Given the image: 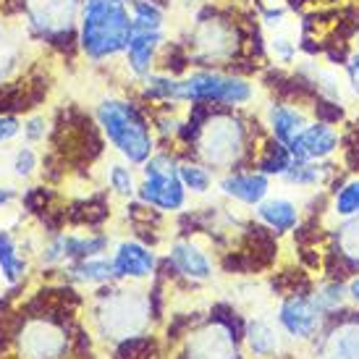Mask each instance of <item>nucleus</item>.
<instances>
[{
    "label": "nucleus",
    "mask_w": 359,
    "mask_h": 359,
    "mask_svg": "<svg viewBox=\"0 0 359 359\" xmlns=\"http://www.w3.org/2000/svg\"><path fill=\"white\" fill-rule=\"evenodd\" d=\"M142 95L160 102H208L241 108L257 97V87L250 79L215 69H197L187 76L150 74L147 79H142Z\"/></svg>",
    "instance_id": "nucleus-1"
},
{
    "label": "nucleus",
    "mask_w": 359,
    "mask_h": 359,
    "mask_svg": "<svg viewBox=\"0 0 359 359\" xmlns=\"http://www.w3.org/2000/svg\"><path fill=\"white\" fill-rule=\"evenodd\" d=\"M79 48L84 58L102 63L126 53L131 37V11L126 0H81Z\"/></svg>",
    "instance_id": "nucleus-2"
},
{
    "label": "nucleus",
    "mask_w": 359,
    "mask_h": 359,
    "mask_svg": "<svg viewBox=\"0 0 359 359\" xmlns=\"http://www.w3.org/2000/svg\"><path fill=\"white\" fill-rule=\"evenodd\" d=\"M95 118L105 140L126 163H147L155 150L152 129L142 110L121 97H102L95 105Z\"/></svg>",
    "instance_id": "nucleus-3"
},
{
    "label": "nucleus",
    "mask_w": 359,
    "mask_h": 359,
    "mask_svg": "<svg viewBox=\"0 0 359 359\" xmlns=\"http://www.w3.org/2000/svg\"><path fill=\"white\" fill-rule=\"evenodd\" d=\"M247 150V129L236 116L215 113L200 126L197 152L208 168H233Z\"/></svg>",
    "instance_id": "nucleus-4"
},
{
    "label": "nucleus",
    "mask_w": 359,
    "mask_h": 359,
    "mask_svg": "<svg viewBox=\"0 0 359 359\" xmlns=\"http://www.w3.org/2000/svg\"><path fill=\"white\" fill-rule=\"evenodd\" d=\"M140 200L163 212H176L187 202V189L179 179V163L170 155H150L144 163V181L140 184Z\"/></svg>",
    "instance_id": "nucleus-5"
},
{
    "label": "nucleus",
    "mask_w": 359,
    "mask_h": 359,
    "mask_svg": "<svg viewBox=\"0 0 359 359\" xmlns=\"http://www.w3.org/2000/svg\"><path fill=\"white\" fill-rule=\"evenodd\" d=\"M191 58L215 66V63H229L239 53V29L236 24L223 16H208L191 27L189 37Z\"/></svg>",
    "instance_id": "nucleus-6"
},
{
    "label": "nucleus",
    "mask_w": 359,
    "mask_h": 359,
    "mask_svg": "<svg viewBox=\"0 0 359 359\" xmlns=\"http://www.w3.org/2000/svg\"><path fill=\"white\" fill-rule=\"evenodd\" d=\"M150 318V302L142 291H113L102 299L100 328L110 339H134Z\"/></svg>",
    "instance_id": "nucleus-7"
},
{
    "label": "nucleus",
    "mask_w": 359,
    "mask_h": 359,
    "mask_svg": "<svg viewBox=\"0 0 359 359\" xmlns=\"http://www.w3.org/2000/svg\"><path fill=\"white\" fill-rule=\"evenodd\" d=\"M29 27L42 37H63L79 27L81 0H21Z\"/></svg>",
    "instance_id": "nucleus-8"
},
{
    "label": "nucleus",
    "mask_w": 359,
    "mask_h": 359,
    "mask_svg": "<svg viewBox=\"0 0 359 359\" xmlns=\"http://www.w3.org/2000/svg\"><path fill=\"white\" fill-rule=\"evenodd\" d=\"M341 134L325 121H315L307 123L304 129L294 137L289 144V152L294 160H304V163H320V160L330 158L333 152L339 150Z\"/></svg>",
    "instance_id": "nucleus-9"
},
{
    "label": "nucleus",
    "mask_w": 359,
    "mask_h": 359,
    "mask_svg": "<svg viewBox=\"0 0 359 359\" xmlns=\"http://www.w3.org/2000/svg\"><path fill=\"white\" fill-rule=\"evenodd\" d=\"M165 45V32H152V29H134L131 27V37L123 53V63L134 79H147L155 74V63H158V53Z\"/></svg>",
    "instance_id": "nucleus-10"
},
{
    "label": "nucleus",
    "mask_w": 359,
    "mask_h": 359,
    "mask_svg": "<svg viewBox=\"0 0 359 359\" xmlns=\"http://www.w3.org/2000/svg\"><path fill=\"white\" fill-rule=\"evenodd\" d=\"M66 349V336L53 323L34 320L21 330V354L27 359H58Z\"/></svg>",
    "instance_id": "nucleus-11"
},
{
    "label": "nucleus",
    "mask_w": 359,
    "mask_h": 359,
    "mask_svg": "<svg viewBox=\"0 0 359 359\" xmlns=\"http://www.w3.org/2000/svg\"><path fill=\"white\" fill-rule=\"evenodd\" d=\"M320 320H323V309L307 297H291L278 309V323L294 339L315 336L320 328Z\"/></svg>",
    "instance_id": "nucleus-12"
},
{
    "label": "nucleus",
    "mask_w": 359,
    "mask_h": 359,
    "mask_svg": "<svg viewBox=\"0 0 359 359\" xmlns=\"http://www.w3.org/2000/svg\"><path fill=\"white\" fill-rule=\"evenodd\" d=\"M155 265H158L155 252L140 241H121L116 255H113V268H116L118 278H147V276H152Z\"/></svg>",
    "instance_id": "nucleus-13"
},
{
    "label": "nucleus",
    "mask_w": 359,
    "mask_h": 359,
    "mask_svg": "<svg viewBox=\"0 0 359 359\" xmlns=\"http://www.w3.org/2000/svg\"><path fill=\"white\" fill-rule=\"evenodd\" d=\"M302 74L307 76V81L318 90L320 97H325L330 105H344L346 97H351L346 76H341L336 69H328L318 60H302L299 63Z\"/></svg>",
    "instance_id": "nucleus-14"
},
{
    "label": "nucleus",
    "mask_w": 359,
    "mask_h": 359,
    "mask_svg": "<svg viewBox=\"0 0 359 359\" xmlns=\"http://www.w3.org/2000/svg\"><path fill=\"white\" fill-rule=\"evenodd\" d=\"M220 191L231 197V200L241 202V205H255L268 197L270 191V176L259 173V170H250V173H229L220 179Z\"/></svg>",
    "instance_id": "nucleus-15"
},
{
    "label": "nucleus",
    "mask_w": 359,
    "mask_h": 359,
    "mask_svg": "<svg viewBox=\"0 0 359 359\" xmlns=\"http://www.w3.org/2000/svg\"><path fill=\"white\" fill-rule=\"evenodd\" d=\"M189 359H236V344L229 328L208 325L189 341Z\"/></svg>",
    "instance_id": "nucleus-16"
},
{
    "label": "nucleus",
    "mask_w": 359,
    "mask_h": 359,
    "mask_svg": "<svg viewBox=\"0 0 359 359\" xmlns=\"http://www.w3.org/2000/svg\"><path fill=\"white\" fill-rule=\"evenodd\" d=\"M170 262L184 278L189 280H208L212 278V259L208 252L200 250L194 241L181 239L170 244Z\"/></svg>",
    "instance_id": "nucleus-17"
},
{
    "label": "nucleus",
    "mask_w": 359,
    "mask_h": 359,
    "mask_svg": "<svg viewBox=\"0 0 359 359\" xmlns=\"http://www.w3.org/2000/svg\"><path fill=\"white\" fill-rule=\"evenodd\" d=\"M265 121H268L273 137L278 142H283L286 147H289L291 142H294V137L309 123L307 113H304L299 105H289V102H273V105H268Z\"/></svg>",
    "instance_id": "nucleus-18"
},
{
    "label": "nucleus",
    "mask_w": 359,
    "mask_h": 359,
    "mask_svg": "<svg viewBox=\"0 0 359 359\" xmlns=\"http://www.w3.org/2000/svg\"><path fill=\"white\" fill-rule=\"evenodd\" d=\"M27 32L8 19H0V81H6L24 60Z\"/></svg>",
    "instance_id": "nucleus-19"
},
{
    "label": "nucleus",
    "mask_w": 359,
    "mask_h": 359,
    "mask_svg": "<svg viewBox=\"0 0 359 359\" xmlns=\"http://www.w3.org/2000/svg\"><path fill=\"white\" fill-rule=\"evenodd\" d=\"M257 218L276 233H289L299 226V208L289 197H265L257 205Z\"/></svg>",
    "instance_id": "nucleus-20"
},
{
    "label": "nucleus",
    "mask_w": 359,
    "mask_h": 359,
    "mask_svg": "<svg viewBox=\"0 0 359 359\" xmlns=\"http://www.w3.org/2000/svg\"><path fill=\"white\" fill-rule=\"evenodd\" d=\"M323 359H359V320H346L330 333Z\"/></svg>",
    "instance_id": "nucleus-21"
},
{
    "label": "nucleus",
    "mask_w": 359,
    "mask_h": 359,
    "mask_svg": "<svg viewBox=\"0 0 359 359\" xmlns=\"http://www.w3.org/2000/svg\"><path fill=\"white\" fill-rule=\"evenodd\" d=\"M69 276L76 283H90L92 286V283H108L116 276V268H113V259L97 255V257H87L74 262L69 268Z\"/></svg>",
    "instance_id": "nucleus-22"
},
{
    "label": "nucleus",
    "mask_w": 359,
    "mask_h": 359,
    "mask_svg": "<svg viewBox=\"0 0 359 359\" xmlns=\"http://www.w3.org/2000/svg\"><path fill=\"white\" fill-rule=\"evenodd\" d=\"M328 165H318V163H304V160H291V165L283 173V181L299 189H318L320 184L328 181Z\"/></svg>",
    "instance_id": "nucleus-23"
},
{
    "label": "nucleus",
    "mask_w": 359,
    "mask_h": 359,
    "mask_svg": "<svg viewBox=\"0 0 359 359\" xmlns=\"http://www.w3.org/2000/svg\"><path fill=\"white\" fill-rule=\"evenodd\" d=\"M268 53L278 66H294L297 58H299V42H297V37H294V32H291L289 27H286V29L270 32Z\"/></svg>",
    "instance_id": "nucleus-24"
},
{
    "label": "nucleus",
    "mask_w": 359,
    "mask_h": 359,
    "mask_svg": "<svg viewBox=\"0 0 359 359\" xmlns=\"http://www.w3.org/2000/svg\"><path fill=\"white\" fill-rule=\"evenodd\" d=\"M291 152L289 147L283 144V142H278L276 137L262 147V155L257 158V170L259 173H265V176H283L286 173V168L291 165Z\"/></svg>",
    "instance_id": "nucleus-25"
},
{
    "label": "nucleus",
    "mask_w": 359,
    "mask_h": 359,
    "mask_svg": "<svg viewBox=\"0 0 359 359\" xmlns=\"http://www.w3.org/2000/svg\"><path fill=\"white\" fill-rule=\"evenodd\" d=\"M247 341H250L252 351L257 357H270L280 346L278 333H276V328L270 325L268 320H252L250 328H247Z\"/></svg>",
    "instance_id": "nucleus-26"
},
{
    "label": "nucleus",
    "mask_w": 359,
    "mask_h": 359,
    "mask_svg": "<svg viewBox=\"0 0 359 359\" xmlns=\"http://www.w3.org/2000/svg\"><path fill=\"white\" fill-rule=\"evenodd\" d=\"M24 259H21L16 244L6 231H0V276L6 283H16L24 276Z\"/></svg>",
    "instance_id": "nucleus-27"
},
{
    "label": "nucleus",
    "mask_w": 359,
    "mask_h": 359,
    "mask_svg": "<svg viewBox=\"0 0 359 359\" xmlns=\"http://www.w3.org/2000/svg\"><path fill=\"white\" fill-rule=\"evenodd\" d=\"M179 179L184 189H191L194 194H205L212 187V173L200 163H179Z\"/></svg>",
    "instance_id": "nucleus-28"
},
{
    "label": "nucleus",
    "mask_w": 359,
    "mask_h": 359,
    "mask_svg": "<svg viewBox=\"0 0 359 359\" xmlns=\"http://www.w3.org/2000/svg\"><path fill=\"white\" fill-rule=\"evenodd\" d=\"M333 212L339 218H357L359 215V179L346 181L336 197H333Z\"/></svg>",
    "instance_id": "nucleus-29"
},
{
    "label": "nucleus",
    "mask_w": 359,
    "mask_h": 359,
    "mask_svg": "<svg viewBox=\"0 0 359 359\" xmlns=\"http://www.w3.org/2000/svg\"><path fill=\"white\" fill-rule=\"evenodd\" d=\"M108 187L121 197H134L137 194V184H134V173H131L129 165L123 163H110L108 168Z\"/></svg>",
    "instance_id": "nucleus-30"
},
{
    "label": "nucleus",
    "mask_w": 359,
    "mask_h": 359,
    "mask_svg": "<svg viewBox=\"0 0 359 359\" xmlns=\"http://www.w3.org/2000/svg\"><path fill=\"white\" fill-rule=\"evenodd\" d=\"M37 170V152L32 147H19L8 152V173L16 179H29Z\"/></svg>",
    "instance_id": "nucleus-31"
},
{
    "label": "nucleus",
    "mask_w": 359,
    "mask_h": 359,
    "mask_svg": "<svg viewBox=\"0 0 359 359\" xmlns=\"http://www.w3.org/2000/svg\"><path fill=\"white\" fill-rule=\"evenodd\" d=\"M339 244H341V252L351 259V262H357L359 265V215L357 218H349V223L339 229Z\"/></svg>",
    "instance_id": "nucleus-32"
},
{
    "label": "nucleus",
    "mask_w": 359,
    "mask_h": 359,
    "mask_svg": "<svg viewBox=\"0 0 359 359\" xmlns=\"http://www.w3.org/2000/svg\"><path fill=\"white\" fill-rule=\"evenodd\" d=\"M346 299V289L341 286V283H325L323 289L312 297V302L318 304L323 312H333V309H339Z\"/></svg>",
    "instance_id": "nucleus-33"
},
{
    "label": "nucleus",
    "mask_w": 359,
    "mask_h": 359,
    "mask_svg": "<svg viewBox=\"0 0 359 359\" xmlns=\"http://www.w3.org/2000/svg\"><path fill=\"white\" fill-rule=\"evenodd\" d=\"M344 76H346L351 97H359V50L346 55V60H344Z\"/></svg>",
    "instance_id": "nucleus-34"
},
{
    "label": "nucleus",
    "mask_w": 359,
    "mask_h": 359,
    "mask_svg": "<svg viewBox=\"0 0 359 359\" xmlns=\"http://www.w3.org/2000/svg\"><path fill=\"white\" fill-rule=\"evenodd\" d=\"M24 126L16 116H0V144H8L11 140H16Z\"/></svg>",
    "instance_id": "nucleus-35"
},
{
    "label": "nucleus",
    "mask_w": 359,
    "mask_h": 359,
    "mask_svg": "<svg viewBox=\"0 0 359 359\" xmlns=\"http://www.w3.org/2000/svg\"><path fill=\"white\" fill-rule=\"evenodd\" d=\"M45 131H48V121L42 118V116H34L24 123V137L29 142H40L45 137Z\"/></svg>",
    "instance_id": "nucleus-36"
},
{
    "label": "nucleus",
    "mask_w": 359,
    "mask_h": 359,
    "mask_svg": "<svg viewBox=\"0 0 359 359\" xmlns=\"http://www.w3.org/2000/svg\"><path fill=\"white\" fill-rule=\"evenodd\" d=\"M346 291H349V297H351V299H354V302H357V304H359V276H357V278H354V280H351V283H349V289H346Z\"/></svg>",
    "instance_id": "nucleus-37"
},
{
    "label": "nucleus",
    "mask_w": 359,
    "mask_h": 359,
    "mask_svg": "<svg viewBox=\"0 0 359 359\" xmlns=\"http://www.w3.org/2000/svg\"><path fill=\"white\" fill-rule=\"evenodd\" d=\"M11 200H13V191H11L8 187H0V208L8 205Z\"/></svg>",
    "instance_id": "nucleus-38"
},
{
    "label": "nucleus",
    "mask_w": 359,
    "mask_h": 359,
    "mask_svg": "<svg viewBox=\"0 0 359 359\" xmlns=\"http://www.w3.org/2000/svg\"><path fill=\"white\" fill-rule=\"evenodd\" d=\"M354 48L359 50V27H357V32H354Z\"/></svg>",
    "instance_id": "nucleus-39"
},
{
    "label": "nucleus",
    "mask_w": 359,
    "mask_h": 359,
    "mask_svg": "<svg viewBox=\"0 0 359 359\" xmlns=\"http://www.w3.org/2000/svg\"><path fill=\"white\" fill-rule=\"evenodd\" d=\"M184 3H189V6H191V3H197V0H184Z\"/></svg>",
    "instance_id": "nucleus-40"
}]
</instances>
